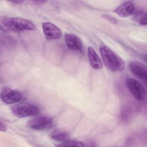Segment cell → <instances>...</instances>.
Here are the masks:
<instances>
[{
  "label": "cell",
  "mask_w": 147,
  "mask_h": 147,
  "mask_svg": "<svg viewBox=\"0 0 147 147\" xmlns=\"http://www.w3.org/2000/svg\"><path fill=\"white\" fill-rule=\"evenodd\" d=\"M1 29L5 32L33 30L36 29L30 21L21 17H4L1 20Z\"/></svg>",
  "instance_id": "obj_1"
},
{
  "label": "cell",
  "mask_w": 147,
  "mask_h": 147,
  "mask_svg": "<svg viewBox=\"0 0 147 147\" xmlns=\"http://www.w3.org/2000/svg\"><path fill=\"white\" fill-rule=\"evenodd\" d=\"M99 52L105 65L110 71L118 72L125 69V63L123 60L108 47L102 45Z\"/></svg>",
  "instance_id": "obj_2"
},
{
  "label": "cell",
  "mask_w": 147,
  "mask_h": 147,
  "mask_svg": "<svg viewBox=\"0 0 147 147\" xmlns=\"http://www.w3.org/2000/svg\"><path fill=\"white\" fill-rule=\"evenodd\" d=\"M12 113L16 117L24 118L37 115L40 113L38 107L29 103H21L11 107Z\"/></svg>",
  "instance_id": "obj_3"
},
{
  "label": "cell",
  "mask_w": 147,
  "mask_h": 147,
  "mask_svg": "<svg viewBox=\"0 0 147 147\" xmlns=\"http://www.w3.org/2000/svg\"><path fill=\"white\" fill-rule=\"evenodd\" d=\"M53 119L48 116H37L27 122V126L34 130H45L53 126Z\"/></svg>",
  "instance_id": "obj_4"
},
{
  "label": "cell",
  "mask_w": 147,
  "mask_h": 147,
  "mask_svg": "<svg viewBox=\"0 0 147 147\" xmlns=\"http://www.w3.org/2000/svg\"><path fill=\"white\" fill-rule=\"evenodd\" d=\"M126 84L128 90L136 99L139 101H142L145 99L146 96L145 90L138 80L129 78L126 80Z\"/></svg>",
  "instance_id": "obj_5"
},
{
  "label": "cell",
  "mask_w": 147,
  "mask_h": 147,
  "mask_svg": "<svg viewBox=\"0 0 147 147\" xmlns=\"http://www.w3.org/2000/svg\"><path fill=\"white\" fill-rule=\"evenodd\" d=\"M22 98L20 92L9 88H4L1 94V99L8 105L14 104L20 102Z\"/></svg>",
  "instance_id": "obj_6"
},
{
  "label": "cell",
  "mask_w": 147,
  "mask_h": 147,
  "mask_svg": "<svg viewBox=\"0 0 147 147\" xmlns=\"http://www.w3.org/2000/svg\"><path fill=\"white\" fill-rule=\"evenodd\" d=\"M44 34L48 40L59 39L62 36L61 30L55 25L50 22H45L42 24Z\"/></svg>",
  "instance_id": "obj_7"
},
{
  "label": "cell",
  "mask_w": 147,
  "mask_h": 147,
  "mask_svg": "<svg viewBox=\"0 0 147 147\" xmlns=\"http://www.w3.org/2000/svg\"><path fill=\"white\" fill-rule=\"evenodd\" d=\"M129 69L131 72L137 78L146 82L147 71L146 67L137 61H131L129 63Z\"/></svg>",
  "instance_id": "obj_8"
},
{
  "label": "cell",
  "mask_w": 147,
  "mask_h": 147,
  "mask_svg": "<svg viewBox=\"0 0 147 147\" xmlns=\"http://www.w3.org/2000/svg\"><path fill=\"white\" fill-rule=\"evenodd\" d=\"M65 43L67 47L73 51H80L83 44L81 39L76 35L66 33L64 36Z\"/></svg>",
  "instance_id": "obj_9"
},
{
  "label": "cell",
  "mask_w": 147,
  "mask_h": 147,
  "mask_svg": "<svg viewBox=\"0 0 147 147\" xmlns=\"http://www.w3.org/2000/svg\"><path fill=\"white\" fill-rule=\"evenodd\" d=\"M134 11V4L130 1H126L118 6L115 9L114 12L121 17H126L132 14Z\"/></svg>",
  "instance_id": "obj_10"
},
{
  "label": "cell",
  "mask_w": 147,
  "mask_h": 147,
  "mask_svg": "<svg viewBox=\"0 0 147 147\" xmlns=\"http://www.w3.org/2000/svg\"><path fill=\"white\" fill-rule=\"evenodd\" d=\"M87 53L89 61L91 67L95 69H102L103 67L102 62L94 49L89 47L87 49Z\"/></svg>",
  "instance_id": "obj_11"
},
{
  "label": "cell",
  "mask_w": 147,
  "mask_h": 147,
  "mask_svg": "<svg viewBox=\"0 0 147 147\" xmlns=\"http://www.w3.org/2000/svg\"><path fill=\"white\" fill-rule=\"evenodd\" d=\"M50 137L52 139L60 142H64L69 139V134L61 130L53 131L50 134Z\"/></svg>",
  "instance_id": "obj_12"
},
{
  "label": "cell",
  "mask_w": 147,
  "mask_h": 147,
  "mask_svg": "<svg viewBox=\"0 0 147 147\" xmlns=\"http://www.w3.org/2000/svg\"><path fill=\"white\" fill-rule=\"evenodd\" d=\"M134 21L141 25H146L147 24L146 13L142 10H140L134 13L133 16Z\"/></svg>",
  "instance_id": "obj_13"
},
{
  "label": "cell",
  "mask_w": 147,
  "mask_h": 147,
  "mask_svg": "<svg viewBox=\"0 0 147 147\" xmlns=\"http://www.w3.org/2000/svg\"><path fill=\"white\" fill-rule=\"evenodd\" d=\"M57 146H84V144L83 142L76 140L69 139L64 142H61L60 144L55 145Z\"/></svg>",
  "instance_id": "obj_14"
},
{
  "label": "cell",
  "mask_w": 147,
  "mask_h": 147,
  "mask_svg": "<svg viewBox=\"0 0 147 147\" xmlns=\"http://www.w3.org/2000/svg\"><path fill=\"white\" fill-rule=\"evenodd\" d=\"M0 130L1 131H5L7 130L6 126L3 123V122L1 120L0 122Z\"/></svg>",
  "instance_id": "obj_15"
},
{
  "label": "cell",
  "mask_w": 147,
  "mask_h": 147,
  "mask_svg": "<svg viewBox=\"0 0 147 147\" xmlns=\"http://www.w3.org/2000/svg\"><path fill=\"white\" fill-rule=\"evenodd\" d=\"M11 2H13V3H22L24 1H10Z\"/></svg>",
  "instance_id": "obj_16"
}]
</instances>
